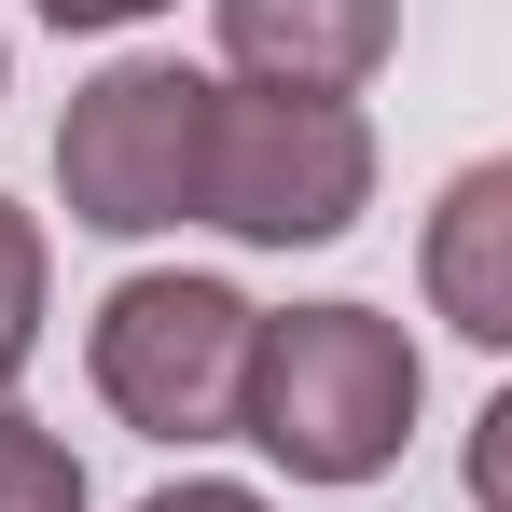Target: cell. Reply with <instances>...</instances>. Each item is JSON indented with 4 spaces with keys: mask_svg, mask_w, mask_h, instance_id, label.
Returning <instances> with one entry per match:
<instances>
[{
    "mask_svg": "<svg viewBox=\"0 0 512 512\" xmlns=\"http://www.w3.org/2000/svg\"><path fill=\"white\" fill-rule=\"evenodd\" d=\"M236 429L291 485H374L416 429V346L374 305H291V319H250V388H236Z\"/></svg>",
    "mask_w": 512,
    "mask_h": 512,
    "instance_id": "1",
    "label": "cell"
},
{
    "mask_svg": "<svg viewBox=\"0 0 512 512\" xmlns=\"http://www.w3.org/2000/svg\"><path fill=\"white\" fill-rule=\"evenodd\" d=\"M374 208V125L346 97H208V194L194 222L250 250H319Z\"/></svg>",
    "mask_w": 512,
    "mask_h": 512,
    "instance_id": "2",
    "label": "cell"
},
{
    "mask_svg": "<svg viewBox=\"0 0 512 512\" xmlns=\"http://www.w3.org/2000/svg\"><path fill=\"white\" fill-rule=\"evenodd\" d=\"M208 70H180V56H125V70H97L70 97V125H56V194H70V222L97 236H167L194 222V194H208Z\"/></svg>",
    "mask_w": 512,
    "mask_h": 512,
    "instance_id": "3",
    "label": "cell"
},
{
    "mask_svg": "<svg viewBox=\"0 0 512 512\" xmlns=\"http://www.w3.org/2000/svg\"><path fill=\"white\" fill-rule=\"evenodd\" d=\"M97 402L139 443H222L250 388V305L222 277H125L97 305Z\"/></svg>",
    "mask_w": 512,
    "mask_h": 512,
    "instance_id": "4",
    "label": "cell"
},
{
    "mask_svg": "<svg viewBox=\"0 0 512 512\" xmlns=\"http://www.w3.org/2000/svg\"><path fill=\"white\" fill-rule=\"evenodd\" d=\"M208 14L250 97H346L402 42V0H208Z\"/></svg>",
    "mask_w": 512,
    "mask_h": 512,
    "instance_id": "5",
    "label": "cell"
},
{
    "mask_svg": "<svg viewBox=\"0 0 512 512\" xmlns=\"http://www.w3.org/2000/svg\"><path fill=\"white\" fill-rule=\"evenodd\" d=\"M429 305L443 333L512 346V167H457V194L429 208Z\"/></svg>",
    "mask_w": 512,
    "mask_h": 512,
    "instance_id": "6",
    "label": "cell"
},
{
    "mask_svg": "<svg viewBox=\"0 0 512 512\" xmlns=\"http://www.w3.org/2000/svg\"><path fill=\"white\" fill-rule=\"evenodd\" d=\"M0 512H84V457L14 402H0Z\"/></svg>",
    "mask_w": 512,
    "mask_h": 512,
    "instance_id": "7",
    "label": "cell"
},
{
    "mask_svg": "<svg viewBox=\"0 0 512 512\" xmlns=\"http://www.w3.org/2000/svg\"><path fill=\"white\" fill-rule=\"evenodd\" d=\"M28 346H42V222L0 194V388L28 374Z\"/></svg>",
    "mask_w": 512,
    "mask_h": 512,
    "instance_id": "8",
    "label": "cell"
},
{
    "mask_svg": "<svg viewBox=\"0 0 512 512\" xmlns=\"http://www.w3.org/2000/svg\"><path fill=\"white\" fill-rule=\"evenodd\" d=\"M139 512H263V499H250V485H153Z\"/></svg>",
    "mask_w": 512,
    "mask_h": 512,
    "instance_id": "9",
    "label": "cell"
},
{
    "mask_svg": "<svg viewBox=\"0 0 512 512\" xmlns=\"http://www.w3.org/2000/svg\"><path fill=\"white\" fill-rule=\"evenodd\" d=\"M56 28H139V14H167V0H42Z\"/></svg>",
    "mask_w": 512,
    "mask_h": 512,
    "instance_id": "10",
    "label": "cell"
}]
</instances>
